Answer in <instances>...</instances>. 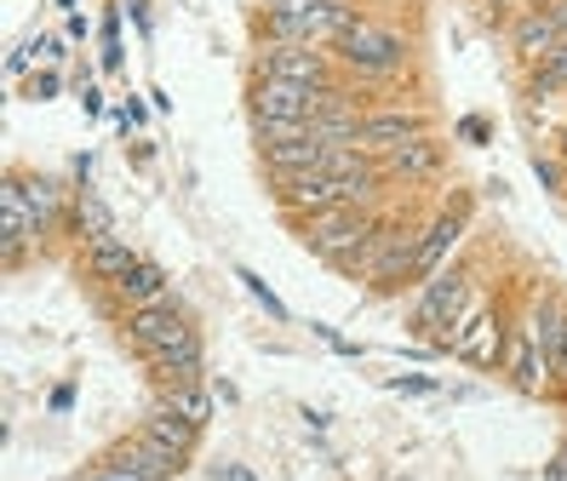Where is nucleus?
<instances>
[{
    "label": "nucleus",
    "instance_id": "10",
    "mask_svg": "<svg viewBox=\"0 0 567 481\" xmlns=\"http://www.w3.org/2000/svg\"><path fill=\"white\" fill-rule=\"evenodd\" d=\"M339 155H344V150H327L310 126L292 132V137H270V144H258V166H264V178H270V184H287V178H305V172H321V166H332Z\"/></svg>",
    "mask_w": 567,
    "mask_h": 481
},
{
    "label": "nucleus",
    "instance_id": "4",
    "mask_svg": "<svg viewBox=\"0 0 567 481\" xmlns=\"http://www.w3.org/2000/svg\"><path fill=\"white\" fill-rule=\"evenodd\" d=\"M121 332H126V344L138 350L144 361H155V356H166V350H178V344H189V338H202V327H195V316H189V304L184 298H155V304H138V309H126L121 316Z\"/></svg>",
    "mask_w": 567,
    "mask_h": 481
},
{
    "label": "nucleus",
    "instance_id": "13",
    "mask_svg": "<svg viewBox=\"0 0 567 481\" xmlns=\"http://www.w3.org/2000/svg\"><path fill=\"white\" fill-rule=\"evenodd\" d=\"M505 41H511V52H516V63H539V58H550L561 41H567V29L556 23V12L545 7V0H533L527 12H516L511 18V29H505Z\"/></svg>",
    "mask_w": 567,
    "mask_h": 481
},
{
    "label": "nucleus",
    "instance_id": "14",
    "mask_svg": "<svg viewBox=\"0 0 567 481\" xmlns=\"http://www.w3.org/2000/svg\"><path fill=\"white\" fill-rule=\"evenodd\" d=\"M511 378V390H522V396H539L545 385H550V361H545V350H539V332L533 327H511V344H505V367H498Z\"/></svg>",
    "mask_w": 567,
    "mask_h": 481
},
{
    "label": "nucleus",
    "instance_id": "7",
    "mask_svg": "<svg viewBox=\"0 0 567 481\" xmlns=\"http://www.w3.org/2000/svg\"><path fill=\"white\" fill-rule=\"evenodd\" d=\"M252 81H292L310 92H332V86H344V69L327 47H258Z\"/></svg>",
    "mask_w": 567,
    "mask_h": 481
},
{
    "label": "nucleus",
    "instance_id": "17",
    "mask_svg": "<svg viewBox=\"0 0 567 481\" xmlns=\"http://www.w3.org/2000/svg\"><path fill=\"white\" fill-rule=\"evenodd\" d=\"M110 293H115V304H121V309H138V304L166 298V293H173V282H166L161 258H138V264H132V269L121 275V282L110 287Z\"/></svg>",
    "mask_w": 567,
    "mask_h": 481
},
{
    "label": "nucleus",
    "instance_id": "15",
    "mask_svg": "<svg viewBox=\"0 0 567 481\" xmlns=\"http://www.w3.org/2000/svg\"><path fill=\"white\" fill-rule=\"evenodd\" d=\"M138 430L150 436V441H161L166 453H178V459H195V447H202V424H189L178 407H166L161 396L144 407V419H138Z\"/></svg>",
    "mask_w": 567,
    "mask_h": 481
},
{
    "label": "nucleus",
    "instance_id": "23",
    "mask_svg": "<svg viewBox=\"0 0 567 481\" xmlns=\"http://www.w3.org/2000/svg\"><path fill=\"white\" fill-rule=\"evenodd\" d=\"M236 275H241V287H247V293L258 298V309H264V316H276V321H287V304H281V298H276L270 287H264V275H252V269H236Z\"/></svg>",
    "mask_w": 567,
    "mask_h": 481
},
{
    "label": "nucleus",
    "instance_id": "21",
    "mask_svg": "<svg viewBox=\"0 0 567 481\" xmlns=\"http://www.w3.org/2000/svg\"><path fill=\"white\" fill-rule=\"evenodd\" d=\"M155 396H161L166 407H178L189 424H202V430H207V419H213V390H207V378H178V385H155Z\"/></svg>",
    "mask_w": 567,
    "mask_h": 481
},
{
    "label": "nucleus",
    "instance_id": "20",
    "mask_svg": "<svg viewBox=\"0 0 567 481\" xmlns=\"http://www.w3.org/2000/svg\"><path fill=\"white\" fill-rule=\"evenodd\" d=\"M70 229L81 235V247H97V240H110V235H115V213L104 206V195L81 184V195H75V213H70Z\"/></svg>",
    "mask_w": 567,
    "mask_h": 481
},
{
    "label": "nucleus",
    "instance_id": "26",
    "mask_svg": "<svg viewBox=\"0 0 567 481\" xmlns=\"http://www.w3.org/2000/svg\"><path fill=\"white\" fill-rule=\"evenodd\" d=\"M264 12H310V7H321V0H258Z\"/></svg>",
    "mask_w": 567,
    "mask_h": 481
},
{
    "label": "nucleus",
    "instance_id": "6",
    "mask_svg": "<svg viewBox=\"0 0 567 481\" xmlns=\"http://www.w3.org/2000/svg\"><path fill=\"white\" fill-rule=\"evenodd\" d=\"M464 235H471V195H453V201H442L436 213L424 218V229H419L408 287H424L436 269H447V264L458 258V240H464Z\"/></svg>",
    "mask_w": 567,
    "mask_h": 481
},
{
    "label": "nucleus",
    "instance_id": "27",
    "mask_svg": "<svg viewBox=\"0 0 567 481\" xmlns=\"http://www.w3.org/2000/svg\"><path fill=\"white\" fill-rule=\"evenodd\" d=\"M316 338H327V344H332V350H339V356H361V344L339 338V332H332V327H316Z\"/></svg>",
    "mask_w": 567,
    "mask_h": 481
},
{
    "label": "nucleus",
    "instance_id": "9",
    "mask_svg": "<svg viewBox=\"0 0 567 481\" xmlns=\"http://www.w3.org/2000/svg\"><path fill=\"white\" fill-rule=\"evenodd\" d=\"M447 344H453V356H458L464 367H482V372H487V367H505V344H511L505 309H498V304H476Z\"/></svg>",
    "mask_w": 567,
    "mask_h": 481
},
{
    "label": "nucleus",
    "instance_id": "19",
    "mask_svg": "<svg viewBox=\"0 0 567 481\" xmlns=\"http://www.w3.org/2000/svg\"><path fill=\"white\" fill-rule=\"evenodd\" d=\"M138 258H144V253H132L121 235L97 240V247H81V264H86V275H92V282H104V287H115V282H121V275H126L132 264H138Z\"/></svg>",
    "mask_w": 567,
    "mask_h": 481
},
{
    "label": "nucleus",
    "instance_id": "3",
    "mask_svg": "<svg viewBox=\"0 0 567 481\" xmlns=\"http://www.w3.org/2000/svg\"><path fill=\"white\" fill-rule=\"evenodd\" d=\"M327 92L292 86V81H252L247 86V115H252V144H270V137H292L305 132L321 110Z\"/></svg>",
    "mask_w": 567,
    "mask_h": 481
},
{
    "label": "nucleus",
    "instance_id": "30",
    "mask_svg": "<svg viewBox=\"0 0 567 481\" xmlns=\"http://www.w3.org/2000/svg\"><path fill=\"white\" fill-rule=\"evenodd\" d=\"M86 481H132V475H115V470H104V464H97V470H92Z\"/></svg>",
    "mask_w": 567,
    "mask_h": 481
},
{
    "label": "nucleus",
    "instance_id": "5",
    "mask_svg": "<svg viewBox=\"0 0 567 481\" xmlns=\"http://www.w3.org/2000/svg\"><path fill=\"white\" fill-rule=\"evenodd\" d=\"M379 218H384V206H332V213H316V218L292 224V229H298V240H305L327 269H339L361 240L379 229Z\"/></svg>",
    "mask_w": 567,
    "mask_h": 481
},
{
    "label": "nucleus",
    "instance_id": "1",
    "mask_svg": "<svg viewBox=\"0 0 567 481\" xmlns=\"http://www.w3.org/2000/svg\"><path fill=\"white\" fill-rule=\"evenodd\" d=\"M332 58H339V69H344L355 86H373V92L390 86L395 92V81L413 75V34L402 23H390V18L361 12L344 29V41L332 47Z\"/></svg>",
    "mask_w": 567,
    "mask_h": 481
},
{
    "label": "nucleus",
    "instance_id": "12",
    "mask_svg": "<svg viewBox=\"0 0 567 481\" xmlns=\"http://www.w3.org/2000/svg\"><path fill=\"white\" fill-rule=\"evenodd\" d=\"M379 166H384L390 190H430V184H442V172H447V144L442 137H413V144L384 155Z\"/></svg>",
    "mask_w": 567,
    "mask_h": 481
},
{
    "label": "nucleus",
    "instance_id": "29",
    "mask_svg": "<svg viewBox=\"0 0 567 481\" xmlns=\"http://www.w3.org/2000/svg\"><path fill=\"white\" fill-rule=\"evenodd\" d=\"M126 7H132V23H138V29L150 34V7H144V0H126Z\"/></svg>",
    "mask_w": 567,
    "mask_h": 481
},
{
    "label": "nucleus",
    "instance_id": "16",
    "mask_svg": "<svg viewBox=\"0 0 567 481\" xmlns=\"http://www.w3.org/2000/svg\"><path fill=\"white\" fill-rule=\"evenodd\" d=\"M23 195H29V213H35V229L41 235L70 229L75 201H70V190H63L58 178H47V172H23Z\"/></svg>",
    "mask_w": 567,
    "mask_h": 481
},
{
    "label": "nucleus",
    "instance_id": "2",
    "mask_svg": "<svg viewBox=\"0 0 567 481\" xmlns=\"http://www.w3.org/2000/svg\"><path fill=\"white\" fill-rule=\"evenodd\" d=\"M476 309V264L471 258H453L447 269H436L413 298V332L419 338H453L464 327V316Z\"/></svg>",
    "mask_w": 567,
    "mask_h": 481
},
{
    "label": "nucleus",
    "instance_id": "8",
    "mask_svg": "<svg viewBox=\"0 0 567 481\" xmlns=\"http://www.w3.org/2000/svg\"><path fill=\"white\" fill-rule=\"evenodd\" d=\"M413 137H430V115L413 110V103H367L361 110V155H395Z\"/></svg>",
    "mask_w": 567,
    "mask_h": 481
},
{
    "label": "nucleus",
    "instance_id": "22",
    "mask_svg": "<svg viewBox=\"0 0 567 481\" xmlns=\"http://www.w3.org/2000/svg\"><path fill=\"white\" fill-rule=\"evenodd\" d=\"M527 92H533V98H561V92H567V41H561L550 58H539V63L527 69Z\"/></svg>",
    "mask_w": 567,
    "mask_h": 481
},
{
    "label": "nucleus",
    "instance_id": "18",
    "mask_svg": "<svg viewBox=\"0 0 567 481\" xmlns=\"http://www.w3.org/2000/svg\"><path fill=\"white\" fill-rule=\"evenodd\" d=\"M155 385H178V378H207V338H189L178 350H166L155 361H144Z\"/></svg>",
    "mask_w": 567,
    "mask_h": 481
},
{
    "label": "nucleus",
    "instance_id": "25",
    "mask_svg": "<svg viewBox=\"0 0 567 481\" xmlns=\"http://www.w3.org/2000/svg\"><path fill=\"white\" fill-rule=\"evenodd\" d=\"M104 69H121V18H115V7L104 18Z\"/></svg>",
    "mask_w": 567,
    "mask_h": 481
},
{
    "label": "nucleus",
    "instance_id": "28",
    "mask_svg": "<svg viewBox=\"0 0 567 481\" xmlns=\"http://www.w3.org/2000/svg\"><path fill=\"white\" fill-rule=\"evenodd\" d=\"M213 481H258V475L241 470V464H213Z\"/></svg>",
    "mask_w": 567,
    "mask_h": 481
},
{
    "label": "nucleus",
    "instance_id": "24",
    "mask_svg": "<svg viewBox=\"0 0 567 481\" xmlns=\"http://www.w3.org/2000/svg\"><path fill=\"white\" fill-rule=\"evenodd\" d=\"M390 390H395V396H442V385H436V378H419V372L390 378Z\"/></svg>",
    "mask_w": 567,
    "mask_h": 481
},
{
    "label": "nucleus",
    "instance_id": "11",
    "mask_svg": "<svg viewBox=\"0 0 567 481\" xmlns=\"http://www.w3.org/2000/svg\"><path fill=\"white\" fill-rule=\"evenodd\" d=\"M104 470L132 475V481H178V475L189 470V459L166 453V447H161V441H150L144 430H132L126 441H115L110 453H104Z\"/></svg>",
    "mask_w": 567,
    "mask_h": 481
}]
</instances>
